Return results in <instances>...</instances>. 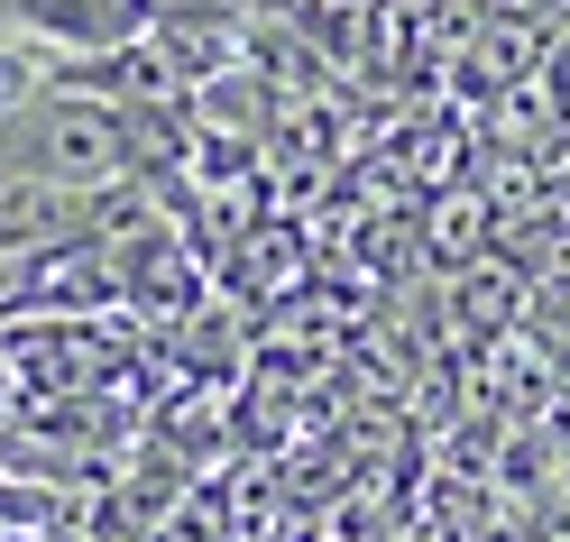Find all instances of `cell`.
Wrapping results in <instances>:
<instances>
[{"mask_svg":"<svg viewBox=\"0 0 570 542\" xmlns=\"http://www.w3.org/2000/svg\"><path fill=\"white\" fill-rule=\"evenodd\" d=\"M0 185H65V194L138 185V120L83 83H38L0 111Z\"/></svg>","mask_w":570,"mask_h":542,"instance_id":"cell-1","label":"cell"},{"mask_svg":"<svg viewBox=\"0 0 570 542\" xmlns=\"http://www.w3.org/2000/svg\"><path fill=\"white\" fill-rule=\"evenodd\" d=\"M157 10H166V0H0V19H10L19 38L56 47V56L138 47V38H157Z\"/></svg>","mask_w":570,"mask_h":542,"instance_id":"cell-2","label":"cell"}]
</instances>
